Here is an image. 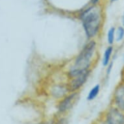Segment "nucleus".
I'll return each instance as SVG.
<instances>
[{
    "instance_id": "f257e3e1",
    "label": "nucleus",
    "mask_w": 124,
    "mask_h": 124,
    "mask_svg": "<svg viewBox=\"0 0 124 124\" xmlns=\"http://www.w3.org/2000/svg\"><path fill=\"white\" fill-rule=\"evenodd\" d=\"M83 27L86 38L94 39L99 34L103 25V13L97 5L90 7L80 14Z\"/></svg>"
},
{
    "instance_id": "f03ea898",
    "label": "nucleus",
    "mask_w": 124,
    "mask_h": 124,
    "mask_svg": "<svg viewBox=\"0 0 124 124\" xmlns=\"http://www.w3.org/2000/svg\"><path fill=\"white\" fill-rule=\"evenodd\" d=\"M97 49V42L94 39L89 40L85 45L79 55L75 57L73 66L71 68L77 73H81L92 69V59Z\"/></svg>"
},
{
    "instance_id": "7ed1b4c3",
    "label": "nucleus",
    "mask_w": 124,
    "mask_h": 124,
    "mask_svg": "<svg viewBox=\"0 0 124 124\" xmlns=\"http://www.w3.org/2000/svg\"><path fill=\"white\" fill-rule=\"evenodd\" d=\"M91 71L92 69H90L84 71L83 73H82L78 76L73 77V79H69L68 82L66 83L68 92L70 93L79 91L86 83V82L87 81Z\"/></svg>"
},
{
    "instance_id": "20e7f679",
    "label": "nucleus",
    "mask_w": 124,
    "mask_h": 124,
    "mask_svg": "<svg viewBox=\"0 0 124 124\" xmlns=\"http://www.w3.org/2000/svg\"><path fill=\"white\" fill-rule=\"evenodd\" d=\"M106 120L107 124H124V116L119 108L110 109L107 114Z\"/></svg>"
},
{
    "instance_id": "39448f33",
    "label": "nucleus",
    "mask_w": 124,
    "mask_h": 124,
    "mask_svg": "<svg viewBox=\"0 0 124 124\" xmlns=\"http://www.w3.org/2000/svg\"><path fill=\"white\" fill-rule=\"evenodd\" d=\"M78 96V92H70V94L66 96L64 98L61 100L59 105V110L61 112H66L69 110L74 103L76 98Z\"/></svg>"
},
{
    "instance_id": "423d86ee",
    "label": "nucleus",
    "mask_w": 124,
    "mask_h": 124,
    "mask_svg": "<svg viewBox=\"0 0 124 124\" xmlns=\"http://www.w3.org/2000/svg\"><path fill=\"white\" fill-rule=\"evenodd\" d=\"M114 103L120 110H124V85L120 82L114 92Z\"/></svg>"
},
{
    "instance_id": "0eeeda50",
    "label": "nucleus",
    "mask_w": 124,
    "mask_h": 124,
    "mask_svg": "<svg viewBox=\"0 0 124 124\" xmlns=\"http://www.w3.org/2000/svg\"><path fill=\"white\" fill-rule=\"evenodd\" d=\"M113 51H114V47L112 46H108L106 48L105 51L104 52L103 60H102V64L104 67H107L108 65V64L110 62Z\"/></svg>"
},
{
    "instance_id": "6e6552de",
    "label": "nucleus",
    "mask_w": 124,
    "mask_h": 124,
    "mask_svg": "<svg viewBox=\"0 0 124 124\" xmlns=\"http://www.w3.org/2000/svg\"><path fill=\"white\" fill-rule=\"evenodd\" d=\"M52 88H53L52 93L56 97H62L63 96L66 95L67 92H68L66 85L65 86L57 85L53 86Z\"/></svg>"
},
{
    "instance_id": "1a4fd4ad",
    "label": "nucleus",
    "mask_w": 124,
    "mask_h": 124,
    "mask_svg": "<svg viewBox=\"0 0 124 124\" xmlns=\"http://www.w3.org/2000/svg\"><path fill=\"white\" fill-rule=\"evenodd\" d=\"M100 89H101V86L100 84H97L94 87L92 88V89L90 90L89 93L88 94L87 100L88 101L94 100L100 93Z\"/></svg>"
},
{
    "instance_id": "9d476101",
    "label": "nucleus",
    "mask_w": 124,
    "mask_h": 124,
    "mask_svg": "<svg viewBox=\"0 0 124 124\" xmlns=\"http://www.w3.org/2000/svg\"><path fill=\"white\" fill-rule=\"evenodd\" d=\"M116 27H110L107 32V42L109 46H112L115 42V35H116Z\"/></svg>"
},
{
    "instance_id": "9b49d317",
    "label": "nucleus",
    "mask_w": 124,
    "mask_h": 124,
    "mask_svg": "<svg viewBox=\"0 0 124 124\" xmlns=\"http://www.w3.org/2000/svg\"><path fill=\"white\" fill-rule=\"evenodd\" d=\"M124 39V27L123 26H119L116 29L115 41L116 42H120Z\"/></svg>"
},
{
    "instance_id": "f8f14e48",
    "label": "nucleus",
    "mask_w": 124,
    "mask_h": 124,
    "mask_svg": "<svg viewBox=\"0 0 124 124\" xmlns=\"http://www.w3.org/2000/svg\"><path fill=\"white\" fill-rule=\"evenodd\" d=\"M112 67H113V62L110 61V62L108 64V65L107 66V70H106V75H109L110 74V72L112 71Z\"/></svg>"
},
{
    "instance_id": "ddd939ff",
    "label": "nucleus",
    "mask_w": 124,
    "mask_h": 124,
    "mask_svg": "<svg viewBox=\"0 0 124 124\" xmlns=\"http://www.w3.org/2000/svg\"><path fill=\"white\" fill-rule=\"evenodd\" d=\"M100 0H90V2L93 5H96L100 2Z\"/></svg>"
},
{
    "instance_id": "4468645a",
    "label": "nucleus",
    "mask_w": 124,
    "mask_h": 124,
    "mask_svg": "<svg viewBox=\"0 0 124 124\" xmlns=\"http://www.w3.org/2000/svg\"><path fill=\"white\" fill-rule=\"evenodd\" d=\"M121 83H123L124 85V73H123V75H122V79H121Z\"/></svg>"
},
{
    "instance_id": "2eb2a0df",
    "label": "nucleus",
    "mask_w": 124,
    "mask_h": 124,
    "mask_svg": "<svg viewBox=\"0 0 124 124\" xmlns=\"http://www.w3.org/2000/svg\"><path fill=\"white\" fill-rule=\"evenodd\" d=\"M122 26L124 27V14H123V16H122Z\"/></svg>"
},
{
    "instance_id": "dca6fc26",
    "label": "nucleus",
    "mask_w": 124,
    "mask_h": 124,
    "mask_svg": "<svg viewBox=\"0 0 124 124\" xmlns=\"http://www.w3.org/2000/svg\"><path fill=\"white\" fill-rule=\"evenodd\" d=\"M118 1V0H110V1H111V2H116V1Z\"/></svg>"
}]
</instances>
